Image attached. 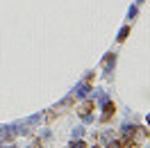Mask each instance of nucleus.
Listing matches in <instances>:
<instances>
[{
    "instance_id": "obj_1",
    "label": "nucleus",
    "mask_w": 150,
    "mask_h": 148,
    "mask_svg": "<svg viewBox=\"0 0 150 148\" xmlns=\"http://www.w3.org/2000/svg\"><path fill=\"white\" fill-rule=\"evenodd\" d=\"M127 137H130L134 144H141L143 139L148 137V132H146V128H132L130 132H127Z\"/></svg>"
},
{
    "instance_id": "obj_2",
    "label": "nucleus",
    "mask_w": 150,
    "mask_h": 148,
    "mask_svg": "<svg viewBox=\"0 0 150 148\" xmlns=\"http://www.w3.org/2000/svg\"><path fill=\"white\" fill-rule=\"evenodd\" d=\"M91 110H93V102H84V105L80 107V116H89Z\"/></svg>"
},
{
    "instance_id": "obj_3",
    "label": "nucleus",
    "mask_w": 150,
    "mask_h": 148,
    "mask_svg": "<svg viewBox=\"0 0 150 148\" xmlns=\"http://www.w3.org/2000/svg\"><path fill=\"white\" fill-rule=\"evenodd\" d=\"M127 32H130V30H127V28H123V30H121V37H118V39H121V41H123V39L127 37Z\"/></svg>"
},
{
    "instance_id": "obj_4",
    "label": "nucleus",
    "mask_w": 150,
    "mask_h": 148,
    "mask_svg": "<svg viewBox=\"0 0 150 148\" xmlns=\"http://www.w3.org/2000/svg\"><path fill=\"white\" fill-rule=\"evenodd\" d=\"M73 148H84V144H82V141H77V144H73Z\"/></svg>"
},
{
    "instance_id": "obj_5",
    "label": "nucleus",
    "mask_w": 150,
    "mask_h": 148,
    "mask_svg": "<svg viewBox=\"0 0 150 148\" xmlns=\"http://www.w3.org/2000/svg\"><path fill=\"white\" fill-rule=\"evenodd\" d=\"M109 148H123V146H121V144H118V141H114V144H112V146H109Z\"/></svg>"
},
{
    "instance_id": "obj_6",
    "label": "nucleus",
    "mask_w": 150,
    "mask_h": 148,
    "mask_svg": "<svg viewBox=\"0 0 150 148\" xmlns=\"http://www.w3.org/2000/svg\"><path fill=\"white\" fill-rule=\"evenodd\" d=\"M148 121H150V119H148Z\"/></svg>"
},
{
    "instance_id": "obj_7",
    "label": "nucleus",
    "mask_w": 150,
    "mask_h": 148,
    "mask_svg": "<svg viewBox=\"0 0 150 148\" xmlns=\"http://www.w3.org/2000/svg\"><path fill=\"white\" fill-rule=\"evenodd\" d=\"M93 148H96V146H93Z\"/></svg>"
}]
</instances>
